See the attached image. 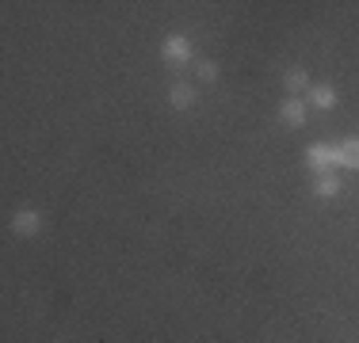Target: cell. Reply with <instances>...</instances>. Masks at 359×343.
<instances>
[{
	"label": "cell",
	"mask_w": 359,
	"mask_h": 343,
	"mask_svg": "<svg viewBox=\"0 0 359 343\" xmlns=\"http://www.w3.org/2000/svg\"><path fill=\"white\" fill-rule=\"evenodd\" d=\"M161 57H165L168 65H187L195 57V50H191V38L187 34H168L165 42H161Z\"/></svg>",
	"instance_id": "6da1fadb"
},
{
	"label": "cell",
	"mask_w": 359,
	"mask_h": 343,
	"mask_svg": "<svg viewBox=\"0 0 359 343\" xmlns=\"http://www.w3.org/2000/svg\"><path fill=\"white\" fill-rule=\"evenodd\" d=\"M332 168L359 172V137H344V141L332 145Z\"/></svg>",
	"instance_id": "7a4b0ae2"
},
{
	"label": "cell",
	"mask_w": 359,
	"mask_h": 343,
	"mask_svg": "<svg viewBox=\"0 0 359 343\" xmlns=\"http://www.w3.org/2000/svg\"><path fill=\"white\" fill-rule=\"evenodd\" d=\"M306 168L325 176V172H332V145L329 141H313L306 145Z\"/></svg>",
	"instance_id": "3957f363"
},
{
	"label": "cell",
	"mask_w": 359,
	"mask_h": 343,
	"mask_svg": "<svg viewBox=\"0 0 359 343\" xmlns=\"http://www.w3.org/2000/svg\"><path fill=\"white\" fill-rule=\"evenodd\" d=\"M39 229H42V214L39 210H31V206H27V210H15L12 214V233L15 237H35Z\"/></svg>",
	"instance_id": "277c9868"
},
{
	"label": "cell",
	"mask_w": 359,
	"mask_h": 343,
	"mask_svg": "<svg viewBox=\"0 0 359 343\" xmlns=\"http://www.w3.org/2000/svg\"><path fill=\"white\" fill-rule=\"evenodd\" d=\"M279 122H287V126H306V99H298V96H290L279 103Z\"/></svg>",
	"instance_id": "5b68a950"
},
{
	"label": "cell",
	"mask_w": 359,
	"mask_h": 343,
	"mask_svg": "<svg viewBox=\"0 0 359 343\" xmlns=\"http://www.w3.org/2000/svg\"><path fill=\"white\" fill-rule=\"evenodd\" d=\"M306 103L318 107V111H332V107H337V88H332V84H310Z\"/></svg>",
	"instance_id": "8992f818"
},
{
	"label": "cell",
	"mask_w": 359,
	"mask_h": 343,
	"mask_svg": "<svg viewBox=\"0 0 359 343\" xmlns=\"http://www.w3.org/2000/svg\"><path fill=\"white\" fill-rule=\"evenodd\" d=\"M168 107L172 111H187L195 107V88L187 80H172V88H168Z\"/></svg>",
	"instance_id": "52a82bcc"
},
{
	"label": "cell",
	"mask_w": 359,
	"mask_h": 343,
	"mask_svg": "<svg viewBox=\"0 0 359 343\" xmlns=\"http://www.w3.org/2000/svg\"><path fill=\"white\" fill-rule=\"evenodd\" d=\"M340 191H344V183H340L337 172H325V176L313 179V195H318V199H332V195H340Z\"/></svg>",
	"instance_id": "ba28073f"
},
{
	"label": "cell",
	"mask_w": 359,
	"mask_h": 343,
	"mask_svg": "<svg viewBox=\"0 0 359 343\" xmlns=\"http://www.w3.org/2000/svg\"><path fill=\"white\" fill-rule=\"evenodd\" d=\"M283 84H287L290 96H302V92H310V76H306V69H290Z\"/></svg>",
	"instance_id": "9c48e42d"
},
{
	"label": "cell",
	"mask_w": 359,
	"mask_h": 343,
	"mask_svg": "<svg viewBox=\"0 0 359 343\" xmlns=\"http://www.w3.org/2000/svg\"><path fill=\"white\" fill-rule=\"evenodd\" d=\"M195 76H199L203 84H215L218 76H222V69H218V62H207V57H203L199 69H195Z\"/></svg>",
	"instance_id": "30bf717a"
}]
</instances>
